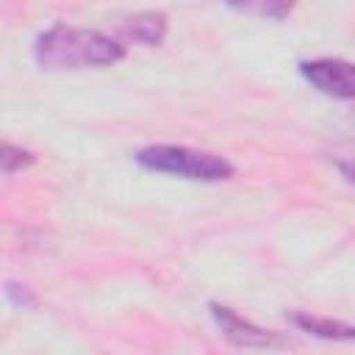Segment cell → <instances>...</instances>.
Segmentation results:
<instances>
[{"label":"cell","mask_w":355,"mask_h":355,"mask_svg":"<svg viewBox=\"0 0 355 355\" xmlns=\"http://www.w3.org/2000/svg\"><path fill=\"white\" fill-rule=\"evenodd\" d=\"M33 161H36V155H33V153H28V150H22V147H14L11 141H6V144H3L0 164H3V172H6V175H14L17 169L31 166Z\"/></svg>","instance_id":"cell-8"},{"label":"cell","mask_w":355,"mask_h":355,"mask_svg":"<svg viewBox=\"0 0 355 355\" xmlns=\"http://www.w3.org/2000/svg\"><path fill=\"white\" fill-rule=\"evenodd\" d=\"M211 316L216 322V327L222 330V336L233 344V347H247V349H269V347H288V341L275 333V330H263L252 322H247L244 316H239L233 308L211 302Z\"/></svg>","instance_id":"cell-3"},{"label":"cell","mask_w":355,"mask_h":355,"mask_svg":"<svg viewBox=\"0 0 355 355\" xmlns=\"http://www.w3.org/2000/svg\"><path fill=\"white\" fill-rule=\"evenodd\" d=\"M291 322L302 333H311V336L324 338V341H355V327L347 324V322H338V319L311 316V313H294Z\"/></svg>","instance_id":"cell-6"},{"label":"cell","mask_w":355,"mask_h":355,"mask_svg":"<svg viewBox=\"0 0 355 355\" xmlns=\"http://www.w3.org/2000/svg\"><path fill=\"white\" fill-rule=\"evenodd\" d=\"M302 78L322 94L336 100H355V64L341 58H313L300 64Z\"/></svg>","instance_id":"cell-4"},{"label":"cell","mask_w":355,"mask_h":355,"mask_svg":"<svg viewBox=\"0 0 355 355\" xmlns=\"http://www.w3.org/2000/svg\"><path fill=\"white\" fill-rule=\"evenodd\" d=\"M338 169H341V175H344L349 183H355V164H347V161H341V164H338Z\"/></svg>","instance_id":"cell-10"},{"label":"cell","mask_w":355,"mask_h":355,"mask_svg":"<svg viewBox=\"0 0 355 355\" xmlns=\"http://www.w3.org/2000/svg\"><path fill=\"white\" fill-rule=\"evenodd\" d=\"M136 164L150 169V172H166L178 175L186 180H200V183H219L233 178V164L216 153L205 150H191L180 144H153L136 153Z\"/></svg>","instance_id":"cell-2"},{"label":"cell","mask_w":355,"mask_h":355,"mask_svg":"<svg viewBox=\"0 0 355 355\" xmlns=\"http://www.w3.org/2000/svg\"><path fill=\"white\" fill-rule=\"evenodd\" d=\"M6 297L14 302V305H22V308H31L36 300H33V294L25 288V286H17V283H8L6 286Z\"/></svg>","instance_id":"cell-9"},{"label":"cell","mask_w":355,"mask_h":355,"mask_svg":"<svg viewBox=\"0 0 355 355\" xmlns=\"http://www.w3.org/2000/svg\"><path fill=\"white\" fill-rule=\"evenodd\" d=\"M119 33L128 42H139L144 47L161 44L164 36H166V17L161 11H141V14L130 17V19H125L119 25Z\"/></svg>","instance_id":"cell-5"},{"label":"cell","mask_w":355,"mask_h":355,"mask_svg":"<svg viewBox=\"0 0 355 355\" xmlns=\"http://www.w3.org/2000/svg\"><path fill=\"white\" fill-rule=\"evenodd\" d=\"M36 61L42 69L50 72H72L89 67H111L125 58V44L116 39L69 25H53L36 39Z\"/></svg>","instance_id":"cell-1"},{"label":"cell","mask_w":355,"mask_h":355,"mask_svg":"<svg viewBox=\"0 0 355 355\" xmlns=\"http://www.w3.org/2000/svg\"><path fill=\"white\" fill-rule=\"evenodd\" d=\"M225 3L241 14H252L263 19H286L297 6V0H225Z\"/></svg>","instance_id":"cell-7"}]
</instances>
